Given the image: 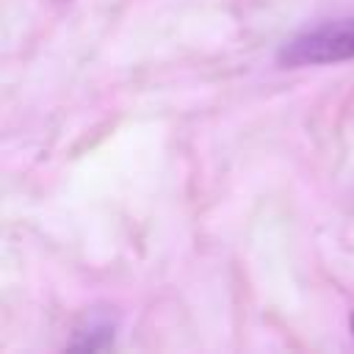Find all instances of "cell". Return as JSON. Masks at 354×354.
Returning <instances> with one entry per match:
<instances>
[{
    "label": "cell",
    "mask_w": 354,
    "mask_h": 354,
    "mask_svg": "<svg viewBox=\"0 0 354 354\" xmlns=\"http://www.w3.org/2000/svg\"><path fill=\"white\" fill-rule=\"evenodd\" d=\"M354 58V17L324 22L313 30L299 33L285 41L279 50V61L285 66H315V64H337Z\"/></svg>",
    "instance_id": "6da1fadb"
}]
</instances>
